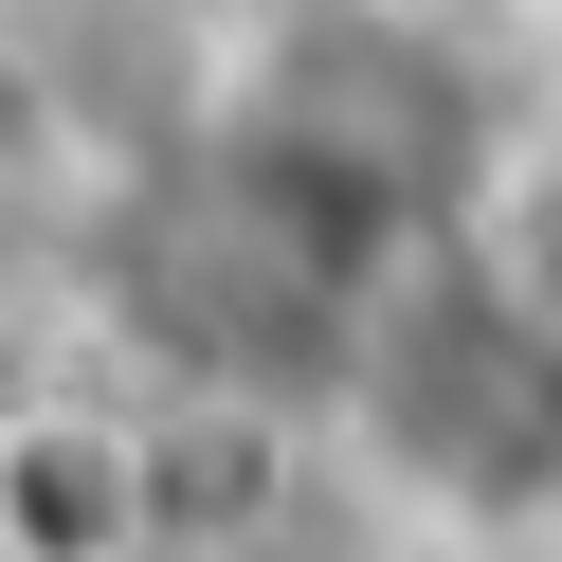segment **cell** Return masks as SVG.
I'll list each match as a JSON object with an SVG mask.
<instances>
[{"label":"cell","instance_id":"cell-1","mask_svg":"<svg viewBox=\"0 0 562 562\" xmlns=\"http://www.w3.org/2000/svg\"><path fill=\"white\" fill-rule=\"evenodd\" d=\"M164 453L110 400H0V562H146Z\"/></svg>","mask_w":562,"mask_h":562},{"label":"cell","instance_id":"cell-2","mask_svg":"<svg viewBox=\"0 0 562 562\" xmlns=\"http://www.w3.org/2000/svg\"><path fill=\"white\" fill-rule=\"evenodd\" d=\"M453 291L508 327V363L562 400V110H526L508 146L453 182Z\"/></svg>","mask_w":562,"mask_h":562}]
</instances>
